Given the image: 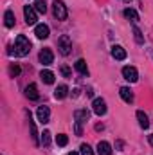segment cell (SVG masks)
Instances as JSON below:
<instances>
[{
  "label": "cell",
  "mask_w": 153,
  "mask_h": 155,
  "mask_svg": "<svg viewBox=\"0 0 153 155\" xmlns=\"http://www.w3.org/2000/svg\"><path fill=\"white\" fill-rule=\"evenodd\" d=\"M122 78H124L126 81H130V83H135V81L139 79V72H137L135 67L126 65V67H122Z\"/></svg>",
  "instance_id": "8992f818"
},
{
  "label": "cell",
  "mask_w": 153,
  "mask_h": 155,
  "mask_svg": "<svg viewBox=\"0 0 153 155\" xmlns=\"http://www.w3.org/2000/svg\"><path fill=\"white\" fill-rule=\"evenodd\" d=\"M81 155H94V152H92V146L90 144H81Z\"/></svg>",
  "instance_id": "484cf974"
},
{
  "label": "cell",
  "mask_w": 153,
  "mask_h": 155,
  "mask_svg": "<svg viewBox=\"0 0 153 155\" xmlns=\"http://www.w3.org/2000/svg\"><path fill=\"white\" fill-rule=\"evenodd\" d=\"M67 143H69V137L65 134H58L56 135V144L58 146H67Z\"/></svg>",
  "instance_id": "603a6c76"
},
{
  "label": "cell",
  "mask_w": 153,
  "mask_h": 155,
  "mask_svg": "<svg viewBox=\"0 0 153 155\" xmlns=\"http://www.w3.org/2000/svg\"><path fill=\"white\" fill-rule=\"evenodd\" d=\"M133 38L137 43H144V38H142V33H141V29L139 27H133Z\"/></svg>",
  "instance_id": "d4e9b609"
},
{
  "label": "cell",
  "mask_w": 153,
  "mask_h": 155,
  "mask_svg": "<svg viewBox=\"0 0 153 155\" xmlns=\"http://www.w3.org/2000/svg\"><path fill=\"white\" fill-rule=\"evenodd\" d=\"M60 72H61L65 78H70V69H69L67 65H61V67H60Z\"/></svg>",
  "instance_id": "4316f807"
},
{
  "label": "cell",
  "mask_w": 153,
  "mask_h": 155,
  "mask_svg": "<svg viewBox=\"0 0 153 155\" xmlns=\"http://www.w3.org/2000/svg\"><path fill=\"white\" fill-rule=\"evenodd\" d=\"M97 155H112V146L106 141H99L97 144Z\"/></svg>",
  "instance_id": "7c38bea8"
},
{
  "label": "cell",
  "mask_w": 153,
  "mask_h": 155,
  "mask_svg": "<svg viewBox=\"0 0 153 155\" xmlns=\"http://www.w3.org/2000/svg\"><path fill=\"white\" fill-rule=\"evenodd\" d=\"M76 135H83V126L79 123H76Z\"/></svg>",
  "instance_id": "f1b7e54d"
},
{
  "label": "cell",
  "mask_w": 153,
  "mask_h": 155,
  "mask_svg": "<svg viewBox=\"0 0 153 155\" xmlns=\"http://www.w3.org/2000/svg\"><path fill=\"white\" fill-rule=\"evenodd\" d=\"M137 119H139V126H141V128L146 130V128L150 126V119H148V116H146L142 110H137Z\"/></svg>",
  "instance_id": "2e32d148"
},
{
  "label": "cell",
  "mask_w": 153,
  "mask_h": 155,
  "mask_svg": "<svg viewBox=\"0 0 153 155\" xmlns=\"http://www.w3.org/2000/svg\"><path fill=\"white\" fill-rule=\"evenodd\" d=\"M24 16H25L27 25H34V24H36V20H38L34 5H25V7H24Z\"/></svg>",
  "instance_id": "277c9868"
},
{
  "label": "cell",
  "mask_w": 153,
  "mask_h": 155,
  "mask_svg": "<svg viewBox=\"0 0 153 155\" xmlns=\"http://www.w3.org/2000/svg\"><path fill=\"white\" fill-rule=\"evenodd\" d=\"M119 94H121L122 101H126V103H133V90H132L130 87H121V88H119Z\"/></svg>",
  "instance_id": "30bf717a"
},
{
  "label": "cell",
  "mask_w": 153,
  "mask_h": 155,
  "mask_svg": "<svg viewBox=\"0 0 153 155\" xmlns=\"http://www.w3.org/2000/svg\"><path fill=\"white\" fill-rule=\"evenodd\" d=\"M34 9H36V13L45 15V11H47V4H45V0H36V2H34Z\"/></svg>",
  "instance_id": "7402d4cb"
},
{
  "label": "cell",
  "mask_w": 153,
  "mask_h": 155,
  "mask_svg": "<svg viewBox=\"0 0 153 155\" xmlns=\"http://www.w3.org/2000/svg\"><path fill=\"white\" fill-rule=\"evenodd\" d=\"M67 94H69V87L67 85H58L56 90H54V97L56 99H65Z\"/></svg>",
  "instance_id": "9a60e30c"
},
{
  "label": "cell",
  "mask_w": 153,
  "mask_h": 155,
  "mask_svg": "<svg viewBox=\"0 0 153 155\" xmlns=\"http://www.w3.org/2000/svg\"><path fill=\"white\" fill-rule=\"evenodd\" d=\"M124 16H126L128 20H132V22H137V20H139V13H137L135 9H132V7H126V9H124Z\"/></svg>",
  "instance_id": "ffe728a7"
},
{
  "label": "cell",
  "mask_w": 153,
  "mask_h": 155,
  "mask_svg": "<svg viewBox=\"0 0 153 155\" xmlns=\"http://www.w3.org/2000/svg\"><path fill=\"white\" fill-rule=\"evenodd\" d=\"M36 116H38V121L41 124H47L49 121H50V110H49V107H40L38 112H36Z\"/></svg>",
  "instance_id": "ba28073f"
},
{
  "label": "cell",
  "mask_w": 153,
  "mask_h": 155,
  "mask_svg": "<svg viewBox=\"0 0 153 155\" xmlns=\"http://www.w3.org/2000/svg\"><path fill=\"white\" fill-rule=\"evenodd\" d=\"M15 52L18 56H27L31 52V41L25 38L24 35H18L15 40Z\"/></svg>",
  "instance_id": "6da1fadb"
},
{
  "label": "cell",
  "mask_w": 153,
  "mask_h": 155,
  "mask_svg": "<svg viewBox=\"0 0 153 155\" xmlns=\"http://www.w3.org/2000/svg\"><path fill=\"white\" fill-rule=\"evenodd\" d=\"M29 128H31V137H33V143H34V144H40V141H38V132H36L34 121L31 119V114H29Z\"/></svg>",
  "instance_id": "d6986e66"
},
{
  "label": "cell",
  "mask_w": 153,
  "mask_h": 155,
  "mask_svg": "<svg viewBox=\"0 0 153 155\" xmlns=\"http://www.w3.org/2000/svg\"><path fill=\"white\" fill-rule=\"evenodd\" d=\"M112 56H114L115 60L122 61V60H126V51H124L121 45H114V47H112Z\"/></svg>",
  "instance_id": "5bb4252c"
},
{
  "label": "cell",
  "mask_w": 153,
  "mask_h": 155,
  "mask_svg": "<svg viewBox=\"0 0 153 155\" xmlns=\"http://www.w3.org/2000/svg\"><path fill=\"white\" fill-rule=\"evenodd\" d=\"M38 58H40V61H41L43 65H50V63L54 61V54H52L50 49H41Z\"/></svg>",
  "instance_id": "52a82bcc"
},
{
  "label": "cell",
  "mask_w": 153,
  "mask_h": 155,
  "mask_svg": "<svg viewBox=\"0 0 153 155\" xmlns=\"http://www.w3.org/2000/svg\"><path fill=\"white\" fill-rule=\"evenodd\" d=\"M67 155H77L76 152H70V153H67Z\"/></svg>",
  "instance_id": "4dcf8cb0"
},
{
  "label": "cell",
  "mask_w": 153,
  "mask_h": 155,
  "mask_svg": "<svg viewBox=\"0 0 153 155\" xmlns=\"http://www.w3.org/2000/svg\"><path fill=\"white\" fill-rule=\"evenodd\" d=\"M58 51H60L63 56L70 54V51H72V41H70V38H69L67 35H63V36L58 38Z\"/></svg>",
  "instance_id": "7a4b0ae2"
},
{
  "label": "cell",
  "mask_w": 153,
  "mask_h": 155,
  "mask_svg": "<svg viewBox=\"0 0 153 155\" xmlns=\"http://www.w3.org/2000/svg\"><path fill=\"white\" fill-rule=\"evenodd\" d=\"M92 110H94L96 116H99V117L105 116V114H106V101L101 99V97H96L94 103H92Z\"/></svg>",
  "instance_id": "5b68a950"
},
{
  "label": "cell",
  "mask_w": 153,
  "mask_h": 155,
  "mask_svg": "<svg viewBox=\"0 0 153 155\" xmlns=\"http://www.w3.org/2000/svg\"><path fill=\"white\" fill-rule=\"evenodd\" d=\"M9 72H11V76H18V74H20V67H18V65H11Z\"/></svg>",
  "instance_id": "83f0119b"
},
{
  "label": "cell",
  "mask_w": 153,
  "mask_h": 155,
  "mask_svg": "<svg viewBox=\"0 0 153 155\" xmlns=\"http://www.w3.org/2000/svg\"><path fill=\"white\" fill-rule=\"evenodd\" d=\"M72 96H74V97L79 96V88H74V90H72Z\"/></svg>",
  "instance_id": "f546056e"
},
{
  "label": "cell",
  "mask_w": 153,
  "mask_h": 155,
  "mask_svg": "<svg viewBox=\"0 0 153 155\" xmlns=\"http://www.w3.org/2000/svg\"><path fill=\"white\" fill-rule=\"evenodd\" d=\"M25 96L31 99V101H36L40 97V94H38V87L34 85V83H31V85H27L25 87Z\"/></svg>",
  "instance_id": "8fae6325"
},
{
  "label": "cell",
  "mask_w": 153,
  "mask_h": 155,
  "mask_svg": "<svg viewBox=\"0 0 153 155\" xmlns=\"http://www.w3.org/2000/svg\"><path fill=\"white\" fill-rule=\"evenodd\" d=\"M4 24H5V27H13V25H15V15H13V11H5V15H4Z\"/></svg>",
  "instance_id": "44dd1931"
},
{
  "label": "cell",
  "mask_w": 153,
  "mask_h": 155,
  "mask_svg": "<svg viewBox=\"0 0 153 155\" xmlns=\"http://www.w3.org/2000/svg\"><path fill=\"white\" fill-rule=\"evenodd\" d=\"M126 2H130V0H126Z\"/></svg>",
  "instance_id": "1f68e13d"
},
{
  "label": "cell",
  "mask_w": 153,
  "mask_h": 155,
  "mask_svg": "<svg viewBox=\"0 0 153 155\" xmlns=\"http://www.w3.org/2000/svg\"><path fill=\"white\" fill-rule=\"evenodd\" d=\"M74 67H76V71L79 74L88 76V67H86V61H85V60H77L76 63H74Z\"/></svg>",
  "instance_id": "e0dca14e"
},
{
  "label": "cell",
  "mask_w": 153,
  "mask_h": 155,
  "mask_svg": "<svg viewBox=\"0 0 153 155\" xmlns=\"http://www.w3.org/2000/svg\"><path fill=\"white\" fill-rule=\"evenodd\" d=\"M40 78H41L43 83H47V85H52V83H54V72H50V71H41Z\"/></svg>",
  "instance_id": "ac0fdd59"
},
{
  "label": "cell",
  "mask_w": 153,
  "mask_h": 155,
  "mask_svg": "<svg viewBox=\"0 0 153 155\" xmlns=\"http://www.w3.org/2000/svg\"><path fill=\"white\" fill-rule=\"evenodd\" d=\"M49 25H45V24H38L36 27H34V35H36V38L38 40H45L49 38Z\"/></svg>",
  "instance_id": "9c48e42d"
},
{
  "label": "cell",
  "mask_w": 153,
  "mask_h": 155,
  "mask_svg": "<svg viewBox=\"0 0 153 155\" xmlns=\"http://www.w3.org/2000/svg\"><path fill=\"white\" fill-rule=\"evenodd\" d=\"M41 144H43L45 148L50 144V132H49V130H45V132L41 134Z\"/></svg>",
  "instance_id": "cb8c5ba5"
},
{
  "label": "cell",
  "mask_w": 153,
  "mask_h": 155,
  "mask_svg": "<svg viewBox=\"0 0 153 155\" xmlns=\"http://www.w3.org/2000/svg\"><path fill=\"white\" fill-rule=\"evenodd\" d=\"M74 119H76V123L83 124V123H86L90 119V112L88 110H76L74 112Z\"/></svg>",
  "instance_id": "4fadbf2b"
},
{
  "label": "cell",
  "mask_w": 153,
  "mask_h": 155,
  "mask_svg": "<svg viewBox=\"0 0 153 155\" xmlns=\"http://www.w3.org/2000/svg\"><path fill=\"white\" fill-rule=\"evenodd\" d=\"M52 13H54V16H56L58 20H65V18H67V7H65V4H63L61 0H54V4H52Z\"/></svg>",
  "instance_id": "3957f363"
}]
</instances>
